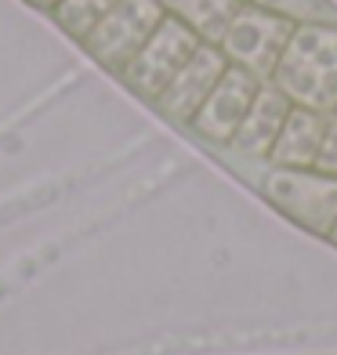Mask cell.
I'll return each mask as SVG.
<instances>
[{"label": "cell", "mask_w": 337, "mask_h": 355, "mask_svg": "<svg viewBox=\"0 0 337 355\" xmlns=\"http://www.w3.org/2000/svg\"><path fill=\"white\" fill-rule=\"evenodd\" d=\"M268 84H276L294 105L334 116V109H337V22L297 26Z\"/></svg>", "instance_id": "6da1fadb"}, {"label": "cell", "mask_w": 337, "mask_h": 355, "mask_svg": "<svg viewBox=\"0 0 337 355\" xmlns=\"http://www.w3.org/2000/svg\"><path fill=\"white\" fill-rule=\"evenodd\" d=\"M265 200L286 214L294 225L309 229L316 236H330L337 221V178L309 167V171H291V167H272L261 182Z\"/></svg>", "instance_id": "7a4b0ae2"}, {"label": "cell", "mask_w": 337, "mask_h": 355, "mask_svg": "<svg viewBox=\"0 0 337 355\" xmlns=\"http://www.w3.org/2000/svg\"><path fill=\"white\" fill-rule=\"evenodd\" d=\"M167 19L159 0H120L105 19L80 40V47L109 73H123L146 40L156 33V26Z\"/></svg>", "instance_id": "3957f363"}, {"label": "cell", "mask_w": 337, "mask_h": 355, "mask_svg": "<svg viewBox=\"0 0 337 355\" xmlns=\"http://www.w3.org/2000/svg\"><path fill=\"white\" fill-rule=\"evenodd\" d=\"M294 29L297 26L279 19V15H272L258 4H243L236 11V19L229 22V29H225L218 47L225 51V58H229L232 66L254 73L265 84V80H272V73H276V62L286 51Z\"/></svg>", "instance_id": "277c9868"}, {"label": "cell", "mask_w": 337, "mask_h": 355, "mask_svg": "<svg viewBox=\"0 0 337 355\" xmlns=\"http://www.w3.org/2000/svg\"><path fill=\"white\" fill-rule=\"evenodd\" d=\"M203 40L192 33L185 22H178L174 15H167L164 22L156 26V33L146 40V47L127 62V69L120 73V80L131 87L138 98H146L156 105V98L167 91V84L182 73V66L192 58Z\"/></svg>", "instance_id": "5b68a950"}, {"label": "cell", "mask_w": 337, "mask_h": 355, "mask_svg": "<svg viewBox=\"0 0 337 355\" xmlns=\"http://www.w3.org/2000/svg\"><path fill=\"white\" fill-rule=\"evenodd\" d=\"M258 87H261L258 76L229 62L225 76L218 80V87L211 91V98L200 105V112L192 116L189 127L203 141H211V145H232V138L239 131V123H243V116H247V109L254 102V94H258Z\"/></svg>", "instance_id": "8992f818"}, {"label": "cell", "mask_w": 337, "mask_h": 355, "mask_svg": "<svg viewBox=\"0 0 337 355\" xmlns=\"http://www.w3.org/2000/svg\"><path fill=\"white\" fill-rule=\"evenodd\" d=\"M229 69V58L218 44H200L192 58L182 66V73L167 84V91L156 98V109L164 112L167 120L189 127L192 116L200 112V105L211 98V91L218 87V80Z\"/></svg>", "instance_id": "52a82bcc"}, {"label": "cell", "mask_w": 337, "mask_h": 355, "mask_svg": "<svg viewBox=\"0 0 337 355\" xmlns=\"http://www.w3.org/2000/svg\"><path fill=\"white\" fill-rule=\"evenodd\" d=\"M291 109H294V102L286 98L276 84H268V80H265V84L258 87V94H254V102L247 109L243 123H239L236 138H232V149L243 153V156L268 159V153H272V145H276L286 116H291Z\"/></svg>", "instance_id": "ba28073f"}, {"label": "cell", "mask_w": 337, "mask_h": 355, "mask_svg": "<svg viewBox=\"0 0 337 355\" xmlns=\"http://www.w3.org/2000/svg\"><path fill=\"white\" fill-rule=\"evenodd\" d=\"M330 131V116L316 109H301L294 105L291 116H286L283 131L276 138L268 153V164L272 167H291V171H309L319 164V153H323V141Z\"/></svg>", "instance_id": "9c48e42d"}, {"label": "cell", "mask_w": 337, "mask_h": 355, "mask_svg": "<svg viewBox=\"0 0 337 355\" xmlns=\"http://www.w3.org/2000/svg\"><path fill=\"white\" fill-rule=\"evenodd\" d=\"M159 4H164L167 15L185 22L203 44H221L229 22L243 8L239 0H159Z\"/></svg>", "instance_id": "30bf717a"}, {"label": "cell", "mask_w": 337, "mask_h": 355, "mask_svg": "<svg viewBox=\"0 0 337 355\" xmlns=\"http://www.w3.org/2000/svg\"><path fill=\"white\" fill-rule=\"evenodd\" d=\"M116 4H120V0H58V8L51 11V19L58 22L62 33L80 44Z\"/></svg>", "instance_id": "8fae6325"}, {"label": "cell", "mask_w": 337, "mask_h": 355, "mask_svg": "<svg viewBox=\"0 0 337 355\" xmlns=\"http://www.w3.org/2000/svg\"><path fill=\"white\" fill-rule=\"evenodd\" d=\"M258 8L279 15L294 26H312V22H337V11L330 0H254Z\"/></svg>", "instance_id": "7c38bea8"}, {"label": "cell", "mask_w": 337, "mask_h": 355, "mask_svg": "<svg viewBox=\"0 0 337 355\" xmlns=\"http://www.w3.org/2000/svg\"><path fill=\"white\" fill-rule=\"evenodd\" d=\"M319 171H327L337 178V123L330 120V131H327V141H323V153H319Z\"/></svg>", "instance_id": "4fadbf2b"}, {"label": "cell", "mask_w": 337, "mask_h": 355, "mask_svg": "<svg viewBox=\"0 0 337 355\" xmlns=\"http://www.w3.org/2000/svg\"><path fill=\"white\" fill-rule=\"evenodd\" d=\"M26 4H29V8H37V11H47V15H51V11L58 8V0H26Z\"/></svg>", "instance_id": "5bb4252c"}, {"label": "cell", "mask_w": 337, "mask_h": 355, "mask_svg": "<svg viewBox=\"0 0 337 355\" xmlns=\"http://www.w3.org/2000/svg\"><path fill=\"white\" fill-rule=\"evenodd\" d=\"M327 239H330V243L337 247V221H334V229H330V236H327Z\"/></svg>", "instance_id": "9a60e30c"}, {"label": "cell", "mask_w": 337, "mask_h": 355, "mask_svg": "<svg viewBox=\"0 0 337 355\" xmlns=\"http://www.w3.org/2000/svg\"><path fill=\"white\" fill-rule=\"evenodd\" d=\"M330 120H334V123H337V109H334V116H330Z\"/></svg>", "instance_id": "2e32d148"}, {"label": "cell", "mask_w": 337, "mask_h": 355, "mask_svg": "<svg viewBox=\"0 0 337 355\" xmlns=\"http://www.w3.org/2000/svg\"><path fill=\"white\" fill-rule=\"evenodd\" d=\"M239 4H254V0H239Z\"/></svg>", "instance_id": "e0dca14e"}]
</instances>
